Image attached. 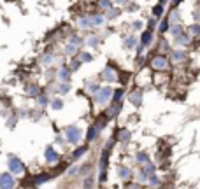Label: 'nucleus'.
I'll return each mask as SVG.
<instances>
[{
  "instance_id": "1",
  "label": "nucleus",
  "mask_w": 200,
  "mask_h": 189,
  "mask_svg": "<svg viewBox=\"0 0 200 189\" xmlns=\"http://www.w3.org/2000/svg\"><path fill=\"white\" fill-rule=\"evenodd\" d=\"M7 165H9L11 173H16V175H23L25 170H27V168H25V163H23L19 158H16V156H9Z\"/></svg>"
},
{
  "instance_id": "2",
  "label": "nucleus",
  "mask_w": 200,
  "mask_h": 189,
  "mask_svg": "<svg viewBox=\"0 0 200 189\" xmlns=\"http://www.w3.org/2000/svg\"><path fill=\"white\" fill-rule=\"evenodd\" d=\"M81 137H83V132H81L77 126H67L65 128V140L69 144L76 145L77 142L81 140Z\"/></svg>"
},
{
  "instance_id": "3",
  "label": "nucleus",
  "mask_w": 200,
  "mask_h": 189,
  "mask_svg": "<svg viewBox=\"0 0 200 189\" xmlns=\"http://www.w3.org/2000/svg\"><path fill=\"white\" fill-rule=\"evenodd\" d=\"M109 151H111V142H107L105 149L102 152V158H100V182H104L107 177V158H109Z\"/></svg>"
},
{
  "instance_id": "4",
  "label": "nucleus",
  "mask_w": 200,
  "mask_h": 189,
  "mask_svg": "<svg viewBox=\"0 0 200 189\" xmlns=\"http://www.w3.org/2000/svg\"><path fill=\"white\" fill-rule=\"evenodd\" d=\"M109 98H112V89L111 88H100V91L95 95V102H97V103H100V105H102V103H105Z\"/></svg>"
},
{
  "instance_id": "5",
  "label": "nucleus",
  "mask_w": 200,
  "mask_h": 189,
  "mask_svg": "<svg viewBox=\"0 0 200 189\" xmlns=\"http://www.w3.org/2000/svg\"><path fill=\"white\" fill-rule=\"evenodd\" d=\"M14 179L13 173H0V189H13Z\"/></svg>"
},
{
  "instance_id": "6",
  "label": "nucleus",
  "mask_w": 200,
  "mask_h": 189,
  "mask_svg": "<svg viewBox=\"0 0 200 189\" xmlns=\"http://www.w3.org/2000/svg\"><path fill=\"white\" fill-rule=\"evenodd\" d=\"M102 79L107 81V82H114V81L118 79V74H116V70L112 67H105L102 70Z\"/></svg>"
},
{
  "instance_id": "7",
  "label": "nucleus",
  "mask_w": 200,
  "mask_h": 189,
  "mask_svg": "<svg viewBox=\"0 0 200 189\" xmlns=\"http://www.w3.org/2000/svg\"><path fill=\"white\" fill-rule=\"evenodd\" d=\"M44 159L48 163H56L58 159H60V156H58V152L51 147V145H48L46 147V151H44Z\"/></svg>"
},
{
  "instance_id": "8",
  "label": "nucleus",
  "mask_w": 200,
  "mask_h": 189,
  "mask_svg": "<svg viewBox=\"0 0 200 189\" xmlns=\"http://www.w3.org/2000/svg\"><path fill=\"white\" fill-rule=\"evenodd\" d=\"M128 100L132 102V105L141 107V105H142V91H141V89H137V91L130 93V95H128Z\"/></svg>"
},
{
  "instance_id": "9",
  "label": "nucleus",
  "mask_w": 200,
  "mask_h": 189,
  "mask_svg": "<svg viewBox=\"0 0 200 189\" xmlns=\"http://www.w3.org/2000/svg\"><path fill=\"white\" fill-rule=\"evenodd\" d=\"M153 67L158 68V70H165V68L169 67V62H167L165 56H155L153 58Z\"/></svg>"
},
{
  "instance_id": "10",
  "label": "nucleus",
  "mask_w": 200,
  "mask_h": 189,
  "mask_svg": "<svg viewBox=\"0 0 200 189\" xmlns=\"http://www.w3.org/2000/svg\"><path fill=\"white\" fill-rule=\"evenodd\" d=\"M151 40H153V33H151V30H146L142 33V37H141V47H146V46H149L151 44Z\"/></svg>"
},
{
  "instance_id": "11",
  "label": "nucleus",
  "mask_w": 200,
  "mask_h": 189,
  "mask_svg": "<svg viewBox=\"0 0 200 189\" xmlns=\"http://www.w3.org/2000/svg\"><path fill=\"white\" fill-rule=\"evenodd\" d=\"M58 79L62 81V82H69V81H70V70L65 68V67H62V68L58 70Z\"/></svg>"
},
{
  "instance_id": "12",
  "label": "nucleus",
  "mask_w": 200,
  "mask_h": 189,
  "mask_svg": "<svg viewBox=\"0 0 200 189\" xmlns=\"http://www.w3.org/2000/svg\"><path fill=\"white\" fill-rule=\"evenodd\" d=\"M118 173H120V179L121 180H128L132 177V170L128 167H118Z\"/></svg>"
},
{
  "instance_id": "13",
  "label": "nucleus",
  "mask_w": 200,
  "mask_h": 189,
  "mask_svg": "<svg viewBox=\"0 0 200 189\" xmlns=\"http://www.w3.org/2000/svg\"><path fill=\"white\" fill-rule=\"evenodd\" d=\"M98 132H100V130L97 128V124H93V126L88 130V133H86V140H88V142L95 140V138H97V135H98Z\"/></svg>"
},
{
  "instance_id": "14",
  "label": "nucleus",
  "mask_w": 200,
  "mask_h": 189,
  "mask_svg": "<svg viewBox=\"0 0 200 189\" xmlns=\"http://www.w3.org/2000/svg\"><path fill=\"white\" fill-rule=\"evenodd\" d=\"M135 159H137V163H141V165H147V163H149L147 152H142V151H139V152L135 154Z\"/></svg>"
},
{
  "instance_id": "15",
  "label": "nucleus",
  "mask_w": 200,
  "mask_h": 189,
  "mask_svg": "<svg viewBox=\"0 0 200 189\" xmlns=\"http://www.w3.org/2000/svg\"><path fill=\"white\" fill-rule=\"evenodd\" d=\"M86 151H88V145H81L79 149H76L74 152H72V161H76V159H79L81 156H83V154L86 152Z\"/></svg>"
},
{
  "instance_id": "16",
  "label": "nucleus",
  "mask_w": 200,
  "mask_h": 189,
  "mask_svg": "<svg viewBox=\"0 0 200 189\" xmlns=\"http://www.w3.org/2000/svg\"><path fill=\"white\" fill-rule=\"evenodd\" d=\"M27 93L30 95V97H40V95H42V93H40V88H39V86H35V84L28 86V88H27Z\"/></svg>"
},
{
  "instance_id": "17",
  "label": "nucleus",
  "mask_w": 200,
  "mask_h": 189,
  "mask_svg": "<svg viewBox=\"0 0 200 189\" xmlns=\"http://www.w3.org/2000/svg\"><path fill=\"white\" fill-rule=\"evenodd\" d=\"M130 137H132V133H130L128 130H120V133H118V140L120 142H128Z\"/></svg>"
},
{
  "instance_id": "18",
  "label": "nucleus",
  "mask_w": 200,
  "mask_h": 189,
  "mask_svg": "<svg viewBox=\"0 0 200 189\" xmlns=\"http://www.w3.org/2000/svg\"><path fill=\"white\" fill-rule=\"evenodd\" d=\"M123 95H125V89H116L114 93H112V103H120L121 102V98H123Z\"/></svg>"
},
{
  "instance_id": "19",
  "label": "nucleus",
  "mask_w": 200,
  "mask_h": 189,
  "mask_svg": "<svg viewBox=\"0 0 200 189\" xmlns=\"http://www.w3.org/2000/svg\"><path fill=\"white\" fill-rule=\"evenodd\" d=\"M147 182H149V186H153V187H158V186L162 184L160 177L156 175V173H151V175H149V180H147Z\"/></svg>"
},
{
  "instance_id": "20",
  "label": "nucleus",
  "mask_w": 200,
  "mask_h": 189,
  "mask_svg": "<svg viewBox=\"0 0 200 189\" xmlns=\"http://www.w3.org/2000/svg\"><path fill=\"white\" fill-rule=\"evenodd\" d=\"M86 91L91 93V95H97L100 91V86L98 84H93V82H86Z\"/></svg>"
},
{
  "instance_id": "21",
  "label": "nucleus",
  "mask_w": 200,
  "mask_h": 189,
  "mask_svg": "<svg viewBox=\"0 0 200 189\" xmlns=\"http://www.w3.org/2000/svg\"><path fill=\"white\" fill-rule=\"evenodd\" d=\"M149 175H151V173H149V172H146V170H144V168H141V172H139V182H142V184H144V182H147V180H149Z\"/></svg>"
},
{
  "instance_id": "22",
  "label": "nucleus",
  "mask_w": 200,
  "mask_h": 189,
  "mask_svg": "<svg viewBox=\"0 0 200 189\" xmlns=\"http://www.w3.org/2000/svg\"><path fill=\"white\" fill-rule=\"evenodd\" d=\"M53 60H54L53 53H46L44 56L40 58V63H42V65H49V63H53Z\"/></svg>"
},
{
  "instance_id": "23",
  "label": "nucleus",
  "mask_w": 200,
  "mask_h": 189,
  "mask_svg": "<svg viewBox=\"0 0 200 189\" xmlns=\"http://www.w3.org/2000/svg\"><path fill=\"white\" fill-rule=\"evenodd\" d=\"M90 19H91V25H93V27L104 25V21H105V18H104V16H100V14H97V16H93V18H90Z\"/></svg>"
},
{
  "instance_id": "24",
  "label": "nucleus",
  "mask_w": 200,
  "mask_h": 189,
  "mask_svg": "<svg viewBox=\"0 0 200 189\" xmlns=\"http://www.w3.org/2000/svg\"><path fill=\"white\" fill-rule=\"evenodd\" d=\"M170 33H172V37H179L182 33V27L181 25H172L170 27Z\"/></svg>"
},
{
  "instance_id": "25",
  "label": "nucleus",
  "mask_w": 200,
  "mask_h": 189,
  "mask_svg": "<svg viewBox=\"0 0 200 189\" xmlns=\"http://www.w3.org/2000/svg\"><path fill=\"white\" fill-rule=\"evenodd\" d=\"M137 44V39H135V37H128V39L125 40V49H133V46Z\"/></svg>"
},
{
  "instance_id": "26",
  "label": "nucleus",
  "mask_w": 200,
  "mask_h": 189,
  "mask_svg": "<svg viewBox=\"0 0 200 189\" xmlns=\"http://www.w3.org/2000/svg\"><path fill=\"white\" fill-rule=\"evenodd\" d=\"M176 42H177L179 46H186L188 42H190V35H186V33H184V35H179V37H176Z\"/></svg>"
},
{
  "instance_id": "27",
  "label": "nucleus",
  "mask_w": 200,
  "mask_h": 189,
  "mask_svg": "<svg viewBox=\"0 0 200 189\" xmlns=\"http://www.w3.org/2000/svg\"><path fill=\"white\" fill-rule=\"evenodd\" d=\"M49 103H51V107H53L54 110H62L63 109V102L60 100V98H54V100H51Z\"/></svg>"
},
{
  "instance_id": "28",
  "label": "nucleus",
  "mask_w": 200,
  "mask_h": 189,
  "mask_svg": "<svg viewBox=\"0 0 200 189\" xmlns=\"http://www.w3.org/2000/svg\"><path fill=\"white\" fill-rule=\"evenodd\" d=\"M37 105H39V107L49 105V98L46 97V95H40V97H37Z\"/></svg>"
},
{
  "instance_id": "29",
  "label": "nucleus",
  "mask_w": 200,
  "mask_h": 189,
  "mask_svg": "<svg viewBox=\"0 0 200 189\" xmlns=\"http://www.w3.org/2000/svg\"><path fill=\"white\" fill-rule=\"evenodd\" d=\"M93 184H95L93 175H88V177L85 179V189H93Z\"/></svg>"
},
{
  "instance_id": "30",
  "label": "nucleus",
  "mask_w": 200,
  "mask_h": 189,
  "mask_svg": "<svg viewBox=\"0 0 200 189\" xmlns=\"http://www.w3.org/2000/svg\"><path fill=\"white\" fill-rule=\"evenodd\" d=\"M172 60L174 62H182V60H184V51H174Z\"/></svg>"
},
{
  "instance_id": "31",
  "label": "nucleus",
  "mask_w": 200,
  "mask_h": 189,
  "mask_svg": "<svg viewBox=\"0 0 200 189\" xmlns=\"http://www.w3.org/2000/svg\"><path fill=\"white\" fill-rule=\"evenodd\" d=\"M69 89H70L69 82H62L60 86H58V93H60V95H67V93H69Z\"/></svg>"
},
{
  "instance_id": "32",
  "label": "nucleus",
  "mask_w": 200,
  "mask_h": 189,
  "mask_svg": "<svg viewBox=\"0 0 200 189\" xmlns=\"http://www.w3.org/2000/svg\"><path fill=\"white\" fill-rule=\"evenodd\" d=\"M48 179H49V175H46V173H42V175H37V177H35V180H33V186L42 184V182H46Z\"/></svg>"
},
{
  "instance_id": "33",
  "label": "nucleus",
  "mask_w": 200,
  "mask_h": 189,
  "mask_svg": "<svg viewBox=\"0 0 200 189\" xmlns=\"http://www.w3.org/2000/svg\"><path fill=\"white\" fill-rule=\"evenodd\" d=\"M98 5H100V7H102V9H111L112 7V0H98Z\"/></svg>"
},
{
  "instance_id": "34",
  "label": "nucleus",
  "mask_w": 200,
  "mask_h": 189,
  "mask_svg": "<svg viewBox=\"0 0 200 189\" xmlns=\"http://www.w3.org/2000/svg\"><path fill=\"white\" fill-rule=\"evenodd\" d=\"M77 53V46H72V44H69L65 47V54H69V56H74V54Z\"/></svg>"
},
{
  "instance_id": "35",
  "label": "nucleus",
  "mask_w": 200,
  "mask_h": 189,
  "mask_svg": "<svg viewBox=\"0 0 200 189\" xmlns=\"http://www.w3.org/2000/svg\"><path fill=\"white\" fill-rule=\"evenodd\" d=\"M188 32H190L191 35H200V25H198V23H195V25H191V27L188 28Z\"/></svg>"
},
{
  "instance_id": "36",
  "label": "nucleus",
  "mask_w": 200,
  "mask_h": 189,
  "mask_svg": "<svg viewBox=\"0 0 200 189\" xmlns=\"http://www.w3.org/2000/svg\"><path fill=\"white\" fill-rule=\"evenodd\" d=\"M91 60H93V56H91L90 53H81V58H79L81 63H90Z\"/></svg>"
},
{
  "instance_id": "37",
  "label": "nucleus",
  "mask_w": 200,
  "mask_h": 189,
  "mask_svg": "<svg viewBox=\"0 0 200 189\" xmlns=\"http://www.w3.org/2000/svg\"><path fill=\"white\" fill-rule=\"evenodd\" d=\"M79 27H83V28H90V27H93V25H91V19H90V18H81Z\"/></svg>"
},
{
  "instance_id": "38",
  "label": "nucleus",
  "mask_w": 200,
  "mask_h": 189,
  "mask_svg": "<svg viewBox=\"0 0 200 189\" xmlns=\"http://www.w3.org/2000/svg\"><path fill=\"white\" fill-rule=\"evenodd\" d=\"M179 18H181V16H179V11H176V9H174L172 12H170V18H169V21H172V23H177V21H179Z\"/></svg>"
},
{
  "instance_id": "39",
  "label": "nucleus",
  "mask_w": 200,
  "mask_h": 189,
  "mask_svg": "<svg viewBox=\"0 0 200 189\" xmlns=\"http://www.w3.org/2000/svg\"><path fill=\"white\" fill-rule=\"evenodd\" d=\"M79 67H81V62H79V60H72L70 68H69V70H70V72H76L77 68H79Z\"/></svg>"
},
{
  "instance_id": "40",
  "label": "nucleus",
  "mask_w": 200,
  "mask_h": 189,
  "mask_svg": "<svg viewBox=\"0 0 200 189\" xmlns=\"http://www.w3.org/2000/svg\"><path fill=\"white\" fill-rule=\"evenodd\" d=\"M162 12H163V5H156V7H155V9H153V14H155V16H156V18H158V16H162Z\"/></svg>"
},
{
  "instance_id": "41",
  "label": "nucleus",
  "mask_w": 200,
  "mask_h": 189,
  "mask_svg": "<svg viewBox=\"0 0 200 189\" xmlns=\"http://www.w3.org/2000/svg\"><path fill=\"white\" fill-rule=\"evenodd\" d=\"M107 16H109V18H118V16H120V11L118 9H109Z\"/></svg>"
},
{
  "instance_id": "42",
  "label": "nucleus",
  "mask_w": 200,
  "mask_h": 189,
  "mask_svg": "<svg viewBox=\"0 0 200 189\" xmlns=\"http://www.w3.org/2000/svg\"><path fill=\"white\" fill-rule=\"evenodd\" d=\"M70 44H72V46H79V44H81V39H79L77 35H72V37H70Z\"/></svg>"
},
{
  "instance_id": "43",
  "label": "nucleus",
  "mask_w": 200,
  "mask_h": 189,
  "mask_svg": "<svg viewBox=\"0 0 200 189\" xmlns=\"http://www.w3.org/2000/svg\"><path fill=\"white\" fill-rule=\"evenodd\" d=\"M14 123H18V116H11V119L7 121V126L13 128V126H14Z\"/></svg>"
},
{
  "instance_id": "44",
  "label": "nucleus",
  "mask_w": 200,
  "mask_h": 189,
  "mask_svg": "<svg viewBox=\"0 0 200 189\" xmlns=\"http://www.w3.org/2000/svg\"><path fill=\"white\" fill-rule=\"evenodd\" d=\"M167 27H169V21H162L160 23V32L163 33V32H167Z\"/></svg>"
},
{
  "instance_id": "45",
  "label": "nucleus",
  "mask_w": 200,
  "mask_h": 189,
  "mask_svg": "<svg viewBox=\"0 0 200 189\" xmlns=\"http://www.w3.org/2000/svg\"><path fill=\"white\" fill-rule=\"evenodd\" d=\"M126 189H142V187H141V184H130Z\"/></svg>"
},
{
  "instance_id": "46",
  "label": "nucleus",
  "mask_w": 200,
  "mask_h": 189,
  "mask_svg": "<svg viewBox=\"0 0 200 189\" xmlns=\"http://www.w3.org/2000/svg\"><path fill=\"white\" fill-rule=\"evenodd\" d=\"M77 172H79V168H77V167H72L70 170H69V173H70V175H74V173H77Z\"/></svg>"
},
{
  "instance_id": "47",
  "label": "nucleus",
  "mask_w": 200,
  "mask_h": 189,
  "mask_svg": "<svg viewBox=\"0 0 200 189\" xmlns=\"http://www.w3.org/2000/svg\"><path fill=\"white\" fill-rule=\"evenodd\" d=\"M162 51H169V44H167V42H162Z\"/></svg>"
},
{
  "instance_id": "48",
  "label": "nucleus",
  "mask_w": 200,
  "mask_h": 189,
  "mask_svg": "<svg viewBox=\"0 0 200 189\" xmlns=\"http://www.w3.org/2000/svg\"><path fill=\"white\" fill-rule=\"evenodd\" d=\"M88 170H90L88 167H83V168L79 170V172H81V175H86V173H88Z\"/></svg>"
},
{
  "instance_id": "49",
  "label": "nucleus",
  "mask_w": 200,
  "mask_h": 189,
  "mask_svg": "<svg viewBox=\"0 0 200 189\" xmlns=\"http://www.w3.org/2000/svg\"><path fill=\"white\" fill-rule=\"evenodd\" d=\"M155 25H156V19H155V18H153V19H149V27L153 28V27H155Z\"/></svg>"
},
{
  "instance_id": "50",
  "label": "nucleus",
  "mask_w": 200,
  "mask_h": 189,
  "mask_svg": "<svg viewBox=\"0 0 200 189\" xmlns=\"http://www.w3.org/2000/svg\"><path fill=\"white\" fill-rule=\"evenodd\" d=\"M88 44H97V39H95V37H91V39L88 40Z\"/></svg>"
},
{
  "instance_id": "51",
  "label": "nucleus",
  "mask_w": 200,
  "mask_h": 189,
  "mask_svg": "<svg viewBox=\"0 0 200 189\" xmlns=\"http://www.w3.org/2000/svg\"><path fill=\"white\" fill-rule=\"evenodd\" d=\"M132 27H133V28H141V21H135V23L132 25Z\"/></svg>"
},
{
  "instance_id": "52",
  "label": "nucleus",
  "mask_w": 200,
  "mask_h": 189,
  "mask_svg": "<svg viewBox=\"0 0 200 189\" xmlns=\"http://www.w3.org/2000/svg\"><path fill=\"white\" fill-rule=\"evenodd\" d=\"M195 19H197V21H200V12H198V11L195 12Z\"/></svg>"
},
{
  "instance_id": "53",
  "label": "nucleus",
  "mask_w": 200,
  "mask_h": 189,
  "mask_svg": "<svg viewBox=\"0 0 200 189\" xmlns=\"http://www.w3.org/2000/svg\"><path fill=\"white\" fill-rule=\"evenodd\" d=\"M179 4V0H174V5H177Z\"/></svg>"
},
{
  "instance_id": "54",
  "label": "nucleus",
  "mask_w": 200,
  "mask_h": 189,
  "mask_svg": "<svg viewBox=\"0 0 200 189\" xmlns=\"http://www.w3.org/2000/svg\"><path fill=\"white\" fill-rule=\"evenodd\" d=\"M116 2H120V4H121V2H125V0H116Z\"/></svg>"
},
{
  "instance_id": "55",
  "label": "nucleus",
  "mask_w": 200,
  "mask_h": 189,
  "mask_svg": "<svg viewBox=\"0 0 200 189\" xmlns=\"http://www.w3.org/2000/svg\"><path fill=\"white\" fill-rule=\"evenodd\" d=\"M165 2H167V0H162V4H165Z\"/></svg>"
}]
</instances>
